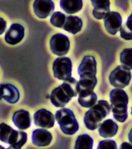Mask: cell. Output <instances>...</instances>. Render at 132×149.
<instances>
[{"instance_id":"7c38bea8","label":"cell","mask_w":132,"mask_h":149,"mask_svg":"<svg viewBox=\"0 0 132 149\" xmlns=\"http://www.w3.org/2000/svg\"><path fill=\"white\" fill-rule=\"evenodd\" d=\"M35 15L41 19L49 17L55 10V3L51 0H35L33 4Z\"/></svg>"},{"instance_id":"ac0fdd59","label":"cell","mask_w":132,"mask_h":149,"mask_svg":"<svg viewBox=\"0 0 132 149\" xmlns=\"http://www.w3.org/2000/svg\"><path fill=\"white\" fill-rule=\"evenodd\" d=\"M119 126L112 119H108L101 124L99 128V135L104 138L115 136L118 132Z\"/></svg>"},{"instance_id":"4fadbf2b","label":"cell","mask_w":132,"mask_h":149,"mask_svg":"<svg viewBox=\"0 0 132 149\" xmlns=\"http://www.w3.org/2000/svg\"><path fill=\"white\" fill-rule=\"evenodd\" d=\"M24 27L19 24H13L6 32L4 39L10 45H16L24 37Z\"/></svg>"},{"instance_id":"603a6c76","label":"cell","mask_w":132,"mask_h":149,"mask_svg":"<svg viewBox=\"0 0 132 149\" xmlns=\"http://www.w3.org/2000/svg\"><path fill=\"white\" fill-rule=\"evenodd\" d=\"M120 32L122 38L126 40H132V12L127 18L125 24L122 26Z\"/></svg>"},{"instance_id":"44dd1931","label":"cell","mask_w":132,"mask_h":149,"mask_svg":"<svg viewBox=\"0 0 132 149\" xmlns=\"http://www.w3.org/2000/svg\"><path fill=\"white\" fill-rule=\"evenodd\" d=\"M83 3L81 0H61V9L68 14H74L81 11Z\"/></svg>"},{"instance_id":"30bf717a","label":"cell","mask_w":132,"mask_h":149,"mask_svg":"<svg viewBox=\"0 0 132 149\" xmlns=\"http://www.w3.org/2000/svg\"><path fill=\"white\" fill-rule=\"evenodd\" d=\"M104 21L107 31L112 35H115L120 31L123 20L119 13L110 11L106 15Z\"/></svg>"},{"instance_id":"6da1fadb","label":"cell","mask_w":132,"mask_h":149,"mask_svg":"<svg viewBox=\"0 0 132 149\" xmlns=\"http://www.w3.org/2000/svg\"><path fill=\"white\" fill-rule=\"evenodd\" d=\"M78 73L80 77L78 81L79 92L84 90H94L97 83V62L95 57L92 55L85 56L79 65Z\"/></svg>"},{"instance_id":"f546056e","label":"cell","mask_w":132,"mask_h":149,"mask_svg":"<svg viewBox=\"0 0 132 149\" xmlns=\"http://www.w3.org/2000/svg\"><path fill=\"white\" fill-rule=\"evenodd\" d=\"M131 116H132V107H131Z\"/></svg>"},{"instance_id":"d6986e66","label":"cell","mask_w":132,"mask_h":149,"mask_svg":"<svg viewBox=\"0 0 132 149\" xmlns=\"http://www.w3.org/2000/svg\"><path fill=\"white\" fill-rule=\"evenodd\" d=\"M97 96L93 90H84L79 92L78 102L84 108H91L96 103Z\"/></svg>"},{"instance_id":"7402d4cb","label":"cell","mask_w":132,"mask_h":149,"mask_svg":"<svg viewBox=\"0 0 132 149\" xmlns=\"http://www.w3.org/2000/svg\"><path fill=\"white\" fill-rule=\"evenodd\" d=\"M94 140L88 134H82L79 136L75 143V149H92L93 147Z\"/></svg>"},{"instance_id":"2e32d148","label":"cell","mask_w":132,"mask_h":149,"mask_svg":"<svg viewBox=\"0 0 132 149\" xmlns=\"http://www.w3.org/2000/svg\"><path fill=\"white\" fill-rule=\"evenodd\" d=\"M13 122L19 129L25 130L31 127V117L30 113L24 109L16 111L13 116Z\"/></svg>"},{"instance_id":"8fae6325","label":"cell","mask_w":132,"mask_h":149,"mask_svg":"<svg viewBox=\"0 0 132 149\" xmlns=\"http://www.w3.org/2000/svg\"><path fill=\"white\" fill-rule=\"evenodd\" d=\"M34 121L37 127L50 129L54 126L55 117L51 112L45 109H41L34 113Z\"/></svg>"},{"instance_id":"277c9868","label":"cell","mask_w":132,"mask_h":149,"mask_svg":"<svg viewBox=\"0 0 132 149\" xmlns=\"http://www.w3.org/2000/svg\"><path fill=\"white\" fill-rule=\"evenodd\" d=\"M111 111L109 102L105 100L98 101L97 103L92 106L85 113L84 123L88 129L96 130L99 127L101 121L110 114Z\"/></svg>"},{"instance_id":"5b68a950","label":"cell","mask_w":132,"mask_h":149,"mask_svg":"<svg viewBox=\"0 0 132 149\" xmlns=\"http://www.w3.org/2000/svg\"><path fill=\"white\" fill-rule=\"evenodd\" d=\"M0 139L1 142L9 145L8 148L20 149L26 143L27 134L18 131L5 123L0 124Z\"/></svg>"},{"instance_id":"5bb4252c","label":"cell","mask_w":132,"mask_h":149,"mask_svg":"<svg viewBox=\"0 0 132 149\" xmlns=\"http://www.w3.org/2000/svg\"><path fill=\"white\" fill-rule=\"evenodd\" d=\"M0 96L1 99L11 104L16 103L20 98L19 91L12 84H1Z\"/></svg>"},{"instance_id":"9c48e42d","label":"cell","mask_w":132,"mask_h":149,"mask_svg":"<svg viewBox=\"0 0 132 149\" xmlns=\"http://www.w3.org/2000/svg\"><path fill=\"white\" fill-rule=\"evenodd\" d=\"M50 49L55 55H65L69 52L70 42L68 37L62 33L53 35L50 41Z\"/></svg>"},{"instance_id":"52a82bcc","label":"cell","mask_w":132,"mask_h":149,"mask_svg":"<svg viewBox=\"0 0 132 149\" xmlns=\"http://www.w3.org/2000/svg\"><path fill=\"white\" fill-rule=\"evenodd\" d=\"M131 78V73L130 70L123 65H119L111 72L109 81L114 87L123 89L129 85Z\"/></svg>"},{"instance_id":"8992f818","label":"cell","mask_w":132,"mask_h":149,"mask_svg":"<svg viewBox=\"0 0 132 149\" xmlns=\"http://www.w3.org/2000/svg\"><path fill=\"white\" fill-rule=\"evenodd\" d=\"M55 118L65 134L72 136L79 130V123L74 113L68 108H62L56 111Z\"/></svg>"},{"instance_id":"484cf974","label":"cell","mask_w":132,"mask_h":149,"mask_svg":"<svg viewBox=\"0 0 132 149\" xmlns=\"http://www.w3.org/2000/svg\"><path fill=\"white\" fill-rule=\"evenodd\" d=\"M117 148L116 142L112 140H104V141H100L99 143V146H97V149L102 148Z\"/></svg>"},{"instance_id":"ba28073f","label":"cell","mask_w":132,"mask_h":149,"mask_svg":"<svg viewBox=\"0 0 132 149\" xmlns=\"http://www.w3.org/2000/svg\"><path fill=\"white\" fill-rule=\"evenodd\" d=\"M72 62L69 57H59L53 63L54 77L60 80L65 81L72 77Z\"/></svg>"},{"instance_id":"7a4b0ae2","label":"cell","mask_w":132,"mask_h":149,"mask_svg":"<svg viewBox=\"0 0 132 149\" xmlns=\"http://www.w3.org/2000/svg\"><path fill=\"white\" fill-rule=\"evenodd\" d=\"M78 93V81L71 77L53 90L50 95V100L55 107L63 108L73 97L77 96Z\"/></svg>"},{"instance_id":"4316f807","label":"cell","mask_w":132,"mask_h":149,"mask_svg":"<svg viewBox=\"0 0 132 149\" xmlns=\"http://www.w3.org/2000/svg\"><path fill=\"white\" fill-rule=\"evenodd\" d=\"M0 21H1V32H0V34H2L6 30L7 23L6 21L2 17L0 18Z\"/></svg>"},{"instance_id":"ffe728a7","label":"cell","mask_w":132,"mask_h":149,"mask_svg":"<svg viewBox=\"0 0 132 149\" xmlns=\"http://www.w3.org/2000/svg\"><path fill=\"white\" fill-rule=\"evenodd\" d=\"M83 27V21L76 16H68L62 29L72 34H76L80 32Z\"/></svg>"},{"instance_id":"f1b7e54d","label":"cell","mask_w":132,"mask_h":149,"mask_svg":"<svg viewBox=\"0 0 132 149\" xmlns=\"http://www.w3.org/2000/svg\"><path fill=\"white\" fill-rule=\"evenodd\" d=\"M129 141L130 142V143H132V128L131 129L130 131L129 134Z\"/></svg>"},{"instance_id":"3957f363","label":"cell","mask_w":132,"mask_h":149,"mask_svg":"<svg viewBox=\"0 0 132 149\" xmlns=\"http://www.w3.org/2000/svg\"><path fill=\"white\" fill-rule=\"evenodd\" d=\"M110 101L113 117L118 122L124 123L128 118V95L124 90L115 88L110 93Z\"/></svg>"},{"instance_id":"cb8c5ba5","label":"cell","mask_w":132,"mask_h":149,"mask_svg":"<svg viewBox=\"0 0 132 149\" xmlns=\"http://www.w3.org/2000/svg\"><path fill=\"white\" fill-rule=\"evenodd\" d=\"M120 61L122 64L129 70H132V48L125 49L120 55Z\"/></svg>"},{"instance_id":"83f0119b","label":"cell","mask_w":132,"mask_h":149,"mask_svg":"<svg viewBox=\"0 0 132 149\" xmlns=\"http://www.w3.org/2000/svg\"><path fill=\"white\" fill-rule=\"evenodd\" d=\"M120 149L122 148H132V144L128 143V142H124L122 143V145L120 146Z\"/></svg>"},{"instance_id":"d4e9b609","label":"cell","mask_w":132,"mask_h":149,"mask_svg":"<svg viewBox=\"0 0 132 149\" xmlns=\"http://www.w3.org/2000/svg\"><path fill=\"white\" fill-rule=\"evenodd\" d=\"M66 15L62 12L57 11L53 13L50 18V22L53 26L62 28L66 21Z\"/></svg>"},{"instance_id":"9a60e30c","label":"cell","mask_w":132,"mask_h":149,"mask_svg":"<svg viewBox=\"0 0 132 149\" xmlns=\"http://www.w3.org/2000/svg\"><path fill=\"white\" fill-rule=\"evenodd\" d=\"M52 139L51 132L46 129H37L34 130L32 134V142L35 146L38 147L50 145Z\"/></svg>"},{"instance_id":"e0dca14e","label":"cell","mask_w":132,"mask_h":149,"mask_svg":"<svg viewBox=\"0 0 132 149\" xmlns=\"http://www.w3.org/2000/svg\"><path fill=\"white\" fill-rule=\"evenodd\" d=\"M94 7L92 14L94 17L97 19H102L110 11V1L104 0H91Z\"/></svg>"}]
</instances>
